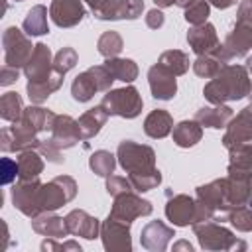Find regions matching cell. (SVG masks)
<instances>
[{"label":"cell","mask_w":252,"mask_h":252,"mask_svg":"<svg viewBox=\"0 0 252 252\" xmlns=\"http://www.w3.org/2000/svg\"><path fill=\"white\" fill-rule=\"evenodd\" d=\"M181 248H185V250H189V252L193 250V246H191V244H189L187 240H179V242H177V244L173 246V250H181Z\"/></svg>","instance_id":"53"},{"label":"cell","mask_w":252,"mask_h":252,"mask_svg":"<svg viewBox=\"0 0 252 252\" xmlns=\"http://www.w3.org/2000/svg\"><path fill=\"white\" fill-rule=\"evenodd\" d=\"M37 152L47 159V161H51V163H63V156H61V150H57L51 142H49V138H41V142H39V148H37Z\"/></svg>","instance_id":"45"},{"label":"cell","mask_w":252,"mask_h":252,"mask_svg":"<svg viewBox=\"0 0 252 252\" xmlns=\"http://www.w3.org/2000/svg\"><path fill=\"white\" fill-rule=\"evenodd\" d=\"M77 195V181L69 175H57L39 189V209L41 213H53L59 207L73 201Z\"/></svg>","instance_id":"7"},{"label":"cell","mask_w":252,"mask_h":252,"mask_svg":"<svg viewBox=\"0 0 252 252\" xmlns=\"http://www.w3.org/2000/svg\"><path fill=\"white\" fill-rule=\"evenodd\" d=\"M24 32L32 37H37V35H45L49 33V24H47V8L43 4H37L33 6L26 18H24V24H22Z\"/></svg>","instance_id":"33"},{"label":"cell","mask_w":252,"mask_h":252,"mask_svg":"<svg viewBox=\"0 0 252 252\" xmlns=\"http://www.w3.org/2000/svg\"><path fill=\"white\" fill-rule=\"evenodd\" d=\"M228 163L244 167V169H252V144H240L232 150H228Z\"/></svg>","instance_id":"43"},{"label":"cell","mask_w":252,"mask_h":252,"mask_svg":"<svg viewBox=\"0 0 252 252\" xmlns=\"http://www.w3.org/2000/svg\"><path fill=\"white\" fill-rule=\"evenodd\" d=\"M250 140H252V102L230 118V122L226 124V132L222 136V146L226 150H232Z\"/></svg>","instance_id":"16"},{"label":"cell","mask_w":252,"mask_h":252,"mask_svg":"<svg viewBox=\"0 0 252 252\" xmlns=\"http://www.w3.org/2000/svg\"><path fill=\"white\" fill-rule=\"evenodd\" d=\"M116 79L104 65H94L89 67L87 71L79 73L73 79L71 85V94L77 102H89L96 93H106L112 89V83Z\"/></svg>","instance_id":"3"},{"label":"cell","mask_w":252,"mask_h":252,"mask_svg":"<svg viewBox=\"0 0 252 252\" xmlns=\"http://www.w3.org/2000/svg\"><path fill=\"white\" fill-rule=\"evenodd\" d=\"M246 2H248V4H250V6H252V0H246Z\"/></svg>","instance_id":"57"},{"label":"cell","mask_w":252,"mask_h":252,"mask_svg":"<svg viewBox=\"0 0 252 252\" xmlns=\"http://www.w3.org/2000/svg\"><path fill=\"white\" fill-rule=\"evenodd\" d=\"M18 77H20V69L4 65V67H2V75H0V85H2V87H8V85L16 83Z\"/></svg>","instance_id":"49"},{"label":"cell","mask_w":252,"mask_h":252,"mask_svg":"<svg viewBox=\"0 0 252 252\" xmlns=\"http://www.w3.org/2000/svg\"><path fill=\"white\" fill-rule=\"evenodd\" d=\"M211 6H215V8H219V10H226V8H230V6H234L238 0H207Z\"/></svg>","instance_id":"50"},{"label":"cell","mask_w":252,"mask_h":252,"mask_svg":"<svg viewBox=\"0 0 252 252\" xmlns=\"http://www.w3.org/2000/svg\"><path fill=\"white\" fill-rule=\"evenodd\" d=\"M47 138H49V142L57 150L63 152V150H69V148L77 146L83 140V134H81L79 122L73 116H69V114H57Z\"/></svg>","instance_id":"15"},{"label":"cell","mask_w":252,"mask_h":252,"mask_svg":"<svg viewBox=\"0 0 252 252\" xmlns=\"http://www.w3.org/2000/svg\"><path fill=\"white\" fill-rule=\"evenodd\" d=\"M185 10V22L191 24V26H199V24H205L209 14H211V4L207 0H193Z\"/></svg>","instance_id":"41"},{"label":"cell","mask_w":252,"mask_h":252,"mask_svg":"<svg viewBox=\"0 0 252 252\" xmlns=\"http://www.w3.org/2000/svg\"><path fill=\"white\" fill-rule=\"evenodd\" d=\"M77 51L73 47H61L53 57V69L61 75H67L77 65Z\"/></svg>","instance_id":"42"},{"label":"cell","mask_w":252,"mask_h":252,"mask_svg":"<svg viewBox=\"0 0 252 252\" xmlns=\"http://www.w3.org/2000/svg\"><path fill=\"white\" fill-rule=\"evenodd\" d=\"M226 193L230 211L252 203V169L228 163L226 167Z\"/></svg>","instance_id":"11"},{"label":"cell","mask_w":252,"mask_h":252,"mask_svg":"<svg viewBox=\"0 0 252 252\" xmlns=\"http://www.w3.org/2000/svg\"><path fill=\"white\" fill-rule=\"evenodd\" d=\"M100 106L108 112V116H120V118H136L142 108L144 100L136 87L126 85L122 89H110L100 100Z\"/></svg>","instance_id":"4"},{"label":"cell","mask_w":252,"mask_h":252,"mask_svg":"<svg viewBox=\"0 0 252 252\" xmlns=\"http://www.w3.org/2000/svg\"><path fill=\"white\" fill-rule=\"evenodd\" d=\"M102 65L112 73V77H114L116 81L132 83V81H136V77H138V65H136V61H132V59L108 57V59H104Z\"/></svg>","instance_id":"34"},{"label":"cell","mask_w":252,"mask_h":252,"mask_svg":"<svg viewBox=\"0 0 252 252\" xmlns=\"http://www.w3.org/2000/svg\"><path fill=\"white\" fill-rule=\"evenodd\" d=\"M248 98H250V102H252V89H250V94H248Z\"/></svg>","instance_id":"56"},{"label":"cell","mask_w":252,"mask_h":252,"mask_svg":"<svg viewBox=\"0 0 252 252\" xmlns=\"http://www.w3.org/2000/svg\"><path fill=\"white\" fill-rule=\"evenodd\" d=\"M128 179L134 185V191L146 193V191L156 189L161 183V171L158 167L148 169V171H136V173H128Z\"/></svg>","instance_id":"38"},{"label":"cell","mask_w":252,"mask_h":252,"mask_svg":"<svg viewBox=\"0 0 252 252\" xmlns=\"http://www.w3.org/2000/svg\"><path fill=\"white\" fill-rule=\"evenodd\" d=\"M57 238H53V240H43L41 242V250L45 252V250H59V252H65V250H75V252H81V246H79V242H75V240H67V242H55Z\"/></svg>","instance_id":"47"},{"label":"cell","mask_w":252,"mask_h":252,"mask_svg":"<svg viewBox=\"0 0 252 252\" xmlns=\"http://www.w3.org/2000/svg\"><path fill=\"white\" fill-rule=\"evenodd\" d=\"M173 236L175 230L163 220H150L140 232V244L150 252H163Z\"/></svg>","instance_id":"22"},{"label":"cell","mask_w":252,"mask_h":252,"mask_svg":"<svg viewBox=\"0 0 252 252\" xmlns=\"http://www.w3.org/2000/svg\"><path fill=\"white\" fill-rule=\"evenodd\" d=\"M152 211H154V207H152V203L148 199H142L140 195L130 191V193L114 197V203H112V209H110L108 215L118 219V220H122V222L132 224L136 219L152 215Z\"/></svg>","instance_id":"12"},{"label":"cell","mask_w":252,"mask_h":252,"mask_svg":"<svg viewBox=\"0 0 252 252\" xmlns=\"http://www.w3.org/2000/svg\"><path fill=\"white\" fill-rule=\"evenodd\" d=\"M191 2H193V0H177V6H181V8H187Z\"/></svg>","instance_id":"54"},{"label":"cell","mask_w":252,"mask_h":252,"mask_svg":"<svg viewBox=\"0 0 252 252\" xmlns=\"http://www.w3.org/2000/svg\"><path fill=\"white\" fill-rule=\"evenodd\" d=\"M246 69H248V71L252 73V55H250V57L246 59Z\"/></svg>","instance_id":"55"},{"label":"cell","mask_w":252,"mask_h":252,"mask_svg":"<svg viewBox=\"0 0 252 252\" xmlns=\"http://www.w3.org/2000/svg\"><path fill=\"white\" fill-rule=\"evenodd\" d=\"M83 2H87V6H89V8L93 10V14H94V12H98V10L102 8V4H104L106 0H83Z\"/></svg>","instance_id":"51"},{"label":"cell","mask_w":252,"mask_h":252,"mask_svg":"<svg viewBox=\"0 0 252 252\" xmlns=\"http://www.w3.org/2000/svg\"><path fill=\"white\" fill-rule=\"evenodd\" d=\"M39 142H41V134L24 118H20L18 122H12V126L2 128L0 132V148L4 154L37 150Z\"/></svg>","instance_id":"8"},{"label":"cell","mask_w":252,"mask_h":252,"mask_svg":"<svg viewBox=\"0 0 252 252\" xmlns=\"http://www.w3.org/2000/svg\"><path fill=\"white\" fill-rule=\"evenodd\" d=\"M148 83L152 96L158 100H171L177 93V81L175 75L165 69L161 63H156L148 69Z\"/></svg>","instance_id":"19"},{"label":"cell","mask_w":252,"mask_h":252,"mask_svg":"<svg viewBox=\"0 0 252 252\" xmlns=\"http://www.w3.org/2000/svg\"><path fill=\"white\" fill-rule=\"evenodd\" d=\"M165 217L173 226H189V224L193 226L197 222L215 220L217 213L205 207L203 203H199L197 199L179 193L169 197V201L165 203Z\"/></svg>","instance_id":"2"},{"label":"cell","mask_w":252,"mask_h":252,"mask_svg":"<svg viewBox=\"0 0 252 252\" xmlns=\"http://www.w3.org/2000/svg\"><path fill=\"white\" fill-rule=\"evenodd\" d=\"M43 156L37 150H24L18 156V179H37L43 171Z\"/></svg>","instance_id":"32"},{"label":"cell","mask_w":252,"mask_h":252,"mask_svg":"<svg viewBox=\"0 0 252 252\" xmlns=\"http://www.w3.org/2000/svg\"><path fill=\"white\" fill-rule=\"evenodd\" d=\"M96 49H98V53L104 57V59H108V57H118V53L124 49V41H122V35L118 33V32H104L100 37H98V41H96Z\"/></svg>","instance_id":"39"},{"label":"cell","mask_w":252,"mask_h":252,"mask_svg":"<svg viewBox=\"0 0 252 252\" xmlns=\"http://www.w3.org/2000/svg\"><path fill=\"white\" fill-rule=\"evenodd\" d=\"M39 189H41L39 177L37 179H20L12 187V203H14V207L22 215H26L30 219L41 215V209H39Z\"/></svg>","instance_id":"13"},{"label":"cell","mask_w":252,"mask_h":252,"mask_svg":"<svg viewBox=\"0 0 252 252\" xmlns=\"http://www.w3.org/2000/svg\"><path fill=\"white\" fill-rule=\"evenodd\" d=\"M252 83L246 65H224L203 89V96L211 104L240 100L250 94Z\"/></svg>","instance_id":"1"},{"label":"cell","mask_w":252,"mask_h":252,"mask_svg":"<svg viewBox=\"0 0 252 252\" xmlns=\"http://www.w3.org/2000/svg\"><path fill=\"white\" fill-rule=\"evenodd\" d=\"M144 12V0H106L98 12H94V18L104 22H116V20H136Z\"/></svg>","instance_id":"18"},{"label":"cell","mask_w":252,"mask_h":252,"mask_svg":"<svg viewBox=\"0 0 252 252\" xmlns=\"http://www.w3.org/2000/svg\"><path fill=\"white\" fill-rule=\"evenodd\" d=\"M63 79H65V75H61V73H57V71L53 69V73H51L47 79H43V81H35V83H28L26 91H28L30 100H32L33 104H41V102H45L57 89H61Z\"/></svg>","instance_id":"29"},{"label":"cell","mask_w":252,"mask_h":252,"mask_svg":"<svg viewBox=\"0 0 252 252\" xmlns=\"http://www.w3.org/2000/svg\"><path fill=\"white\" fill-rule=\"evenodd\" d=\"M106 191H108V195L118 197V195H124V193L134 191V185L130 183L128 177H122V175H108V177H106Z\"/></svg>","instance_id":"44"},{"label":"cell","mask_w":252,"mask_h":252,"mask_svg":"<svg viewBox=\"0 0 252 252\" xmlns=\"http://www.w3.org/2000/svg\"><path fill=\"white\" fill-rule=\"evenodd\" d=\"M187 43H189V47L197 55L211 53V51H215L220 45L219 35H217V30L209 22L199 24V26H191L189 32H187Z\"/></svg>","instance_id":"23"},{"label":"cell","mask_w":252,"mask_h":252,"mask_svg":"<svg viewBox=\"0 0 252 252\" xmlns=\"http://www.w3.org/2000/svg\"><path fill=\"white\" fill-rule=\"evenodd\" d=\"M163 22H165V16H163V12L159 8H154V10H150L146 14V26L150 30H159L163 26Z\"/></svg>","instance_id":"48"},{"label":"cell","mask_w":252,"mask_h":252,"mask_svg":"<svg viewBox=\"0 0 252 252\" xmlns=\"http://www.w3.org/2000/svg\"><path fill=\"white\" fill-rule=\"evenodd\" d=\"M2 47H4V65L24 69L35 45H32L26 32H22L16 26H10L2 33Z\"/></svg>","instance_id":"10"},{"label":"cell","mask_w":252,"mask_h":252,"mask_svg":"<svg viewBox=\"0 0 252 252\" xmlns=\"http://www.w3.org/2000/svg\"><path fill=\"white\" fill-rule=\"evenodd\" d=\"M24 114V102H22V96L14 91L10 93H4L2 98H0V116L2 120L6 122H18Z\"/></svg>","instance_id":"35"},{"label":"cell","mask_w":252,"mask_h":252,"mask_svg":"<svg viewBox=\"0 0 252 252\" xmlns=\"http://www.w3.org/2000/svg\"><path fill=\"white\" fill-rule=\"evenodd\" d=\"M32 228L41 234V236H49V238H63L69 234L67 222L63 217H57L53 213H41L37 217L32 219Z\"/></svg>","instance_id":"27"},{"label":"cell","mask_w":252,"mask_h":252,"mask_svg":"<svg viewBox=\"0 0 252 252\" xmlns=\"http://www.w3.org/2000/svg\"><path fill=\"white\" fill-rule=\"evenodd\" d=\"M154 4H156L158 8H169V6L177 4V0H154Z\"/></svg>","instance_id":"52"},{"label":"cell","mask_w":252,"mask_h":252,"mask_svg":"<svg viewBox=\"0 0 252 252\" xmlns=\"http://www.w3.org/2000/svg\"><path fill=\"white\" fill-rule=\"evenodd\" d=\"M232 118V108L226 104H213V106H203L195 112V120L205 126V128H226V124Z\"/></svg>","instance_id":"26"},{"label":"cell","mask_w":252,"mask_h":252,"mask_svg":"<svg viewBox=\"0 0 252 252\" xmlns=\"http://www.w3.org/2000/svg\"><path fill=\"white\" fill-rule=\"evenodd\" d=\"M69 234L73 236H83L87 240H94L96 236H100V222L96 217L89 215L83 209H75L65 217Z\"/></svg>","instance_id":"24"},{"label":"cell","mask_w":252,"mask_h":252,"mask_svg":"<svg viewBox=\"0 0 252 252\" xmlns=\"http://www.w3.org/2000/svg\"><path fill=\"white\" fill-rule=\"evenodd\" d=\"M106 120H108V112L100 104L89 108L87 112H83L79 116V120H77L79 122V128H81V134H83V140L94 138L100 132V128L106 124Z\"/></svg>","instance_id":"30"},{"label":"cell","mask_w":252,"mask_h":252,"mask_svg":"<svg viewBox=\"0 0 252 252\" xmlns=\"http://www.w3.org/2000/svg\"><path fill=\"white\" fill-rule=\"evenodd\" d=\"M53 73V57H51V49L45 43H35L33 53L30 57V61L24 67V75L28 79V83H35V81H43Z\"/></svg>","instance_id":"21"},{"label":"cell","mask_w":252,"mask_h":252,"mask_svg":"<svg viewBox=\"0 0 252 252\" xmlns=\"http://www.w3.org/2000/svg\"><path fill=\"white\" fill-rule=\"evenodd\" d=\"M100 238H102L104 250H108V252H130L132 250L130 224L122 222L110 215L100 224Z\"/></svg>","instance_id":"14"},{"label":"cell","mask_w":252,"mask_h":252,"mask_svg":"<svg viewBox=\"0 0 252 252\" xmlns=\"http://www.w3.org/2000/svg\"><path fill=\"white\" fill-rule=\"evenodd\" d=\"M219 220L230 222L240 232H252V209H248V207H236L228 213H222L219 217Z\"/></svg>","instance_id":"40"},{"label":"cell","mask_w":252,"mask_h":252,"mask_svg":"<svg viewBox=\"0 0 252 252\" xmlns=\"http://www.w3.org/2000/svg\"><path fill=\"white\" fill-rule=\"evenodd\" d=\"M83 0H51L49 18L59 28H73L85 18Z\"/></svg>","instance_id":"20"},{"label":"cell","mask_w":252,"mask_h":252,"mask_svg":"<svg viewBox=\"0 0 252 252\" xmlns=\"http://www.w3.org/2000/svg\"><path fill=\"white\" fill-rule=\"evenodd\" d=\"M16 2H24V0H16Z\"/></svg>","instance_id":"58"},{"label":"cell","mask_w":252,"mask_h":252,"mask_svg":"<svg viewBox=\"0 0 252 252\" xmlns=\"http://www.w3.org/2000/svg\"><path fill=\"white\" fill-rule=\"evenodd\" d=\"M203 138V126L193 118V120H181L179 124L173 126V142L179 148H191Z\"/></svg>","instance_id":"31"},{"label":"cell","mask_w":252,"mask_h":252,"mask_svg":"<svg viewBox=\"0 0 252 252\" xmlns=\"http://www.w3.org/2000/svg\"><path fill=\"white\" fill-rule=\"evenodd\" d=\"M0 165H2V183L4 185H10L12 181H16L18 177V159H12V158H2L0 159Z\"/></svg>","instance_id":"46"},{"label":"cell","mask_w":252,"mask_h":252,"mask_svg":"<svg viewBox=\"0 0 252 252\" xmlns=\"http://www.w3.org/2000/svg\"><path fill=\"white\" fill-rule=\"evenodd\" d=\"M158 63H161L165 69H169L175 77L179 75H185L187 69H189V55L181 49H167L159 55Z\"/></svg>","instance_id":"36"},{"label":"cell","mask_w":252,"mask_h":252,"mask_svg":"<svg viewBox=\"0 0 252 252\" xmlns=\"http://www.w3.org/2000/svg\"><path fill=\"white\" fill-rule=\"evenodd\" d=\"M89 167L93 169V173H96L98 177H108L114 173L116 167V156L106 152V150H96L93 152V156L89 158Z\"/></svg>","instance_id":"37"},{"label":"cell","mask_w":252,"mask_h":252,"mask_svg":"<svg viewBox=\"0 0 252 252\" xmlns=\"http://www.w3.org/2000/svg\"><path fill=\"white\" fill-rule=\"evenodd\" d=\"M193 232L203 250H246V242L236 238L232 230L213 220L193 224Z\"/></svg>","instance_id":"5"},{"label":"cell","mask_w":252,"mask_h":252,"mask_svg":"<svg viewBox=\"0 0 252 252\" xmlns=\"http://www.w3.org/2000/svg\"><path fill=\"white\" fill-rule=\"evenodd\" d=\"M230 55L226 53V49L222 45H219L215 51L205 53V55H197V59L193 61V71L195 75L203 77V79H213L224 65L230 63Z\"/></svg>","instance_id":"25"},{"label":"cell","mask_w":252,"mask_h":252,"mask_svg":"<svg viewBox=\"0 0 252 252\" xmlns=\"http://www.w3.org/2000/svg\"><path fill=\"white\" fill-rule=\"evenodd\" d=\"M222 47L230 57H244L252 49V6L242 0L238 6L232 32L226 35Z\"/></svg>","instance_id":"6"},{"label":"cell","mask_w":252,"mask_h":252,"mask_svg":"<svg viewBox=\"0 0 252 252\" xmlns=\"http://www.w3.org/2000/svg\"><path fill=\"white\" fill-rule=\"evenodd\" d=\"M116 159L120 167L126 173H136V171H148L156 167V152L152 146L138 144L132 140H122L116 150Z\"/></svg>","instance_id":"9"},{"label":"cell","mask_w":252,"mask_h":252,"mask_svg":"<svg viewBox=\"0 0 252 252\" xmlns=\"http://www.w3.org/2000/svg\"><path fill=\"white\" fill-rule=\"evenodd\" d=\"M197 201L209 207L215 213H228L230 203H228V193H226V177L215 179L207 185L197 187Z\"/></svg>","instance_id":"17"},{"label":"cell","mask_w":252,"mask_h":252,"mask_svg":"<svg viewBox=\"0 0 252 252\" xmlns=\"http://www.w3.org/2000/svg\"><path fill=\"white\" fill-rule=\"evenodd\" d=\"M144 132H146V136H150L154 140L165 138L167 134L173 132V116L163 108L152 110L144 120Z\"/></svg>","instance_id":"28"}]
</instances>
